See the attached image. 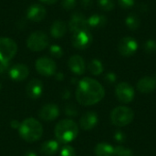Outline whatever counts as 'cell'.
<instances>
[{"label": "cell", "mask_w": 156, "mask_h": 156, "mask_svg": "<svg viewBox=\"0 0 156 156\" xmlns=\"http://www.w3.org/2000/svg\"><path fill=\"white\" fill-rule=\"evenodd\" d=\"M105 95L102 85L94 79H82L76 90V99L78 102L84 106H90L100 102Z\"/></svg>", "instance_id": "obj_1"}, {"label": "cell", "mask_w": 156, "mask_h": 156, "mask_svg": "<svg viewBox=\"0 0 156 156\" xmlns=\"http://www.w3.org/2000/svg\"><path fill=\"white\" fill-rule=\"evenodd\" d=\"M20 137L27 143H34L38 141L43 134L42 124L34 118H27L18 128Z\"/></svg>", "instance_id": "obj_2"}, {"label": "cell", "mask_w": 156, "mask_h": 156, "mask_svg": "<svg viewBox=\"0 0 156 156\" xmlns=\"http://www.w3.org/2000/svg\"><path fill=\"white\" fill-rule=\"evenodd\" d=\"M79 134L78 124L70 119H65L58 122L55 127V136L58 142L62 144L71 143Z\"/></svg>", "instance_id": "obj_3"}, {"label": "cell", "mask_w": 156, "mask_h": 156, "mask_svg": "<svg viewBox=\"0 0 156 156\" xmlns=\"http://www.w3.org/2000/svg\"><path fill=\"white\" fill-rule=\"evenodd\" d=\"M134 118L133 111L126 106H119L111 112L112 122L117 127H123L130 124Z\"/></svg>", "instance_id": "obj_4"}, {"label": "cell", "mask_w": 156, "mask_h": 156, "mask_svg": "<svg viewBox=\"0 0 156 156\" xmlns=\"http://www.w3.org/2000/svg\"><path fill=\"white\" fill-rule=\"evenodd\" d=\"M49 38L48 35L42 31H36L30 34L27 39V46L32 51H41L48 48Z\"/></svg>", "instance_id": "obj_5"}, {"label": "cell", "mask_w": 156, "mask_h": 156, "mask_svg": "<svg viewBox=\"0 0 156 156\" xmlns=\"http://www.w3.org/2000/svg\"><path fill=\"white\" fill-rule=\"evenodd\" d=\"M17 51L16 43L8 37H0V63H9Z\"/></svg>", "instance_id": "obj_6"}, {"label": "cell", "mask_w": 156, "mask_h": 156, "mask_svg": "<svg viewBox=\"0 0 156 156\" xmlns=\"http://www.w3.org/2000/svg\"><path fill=\"white\" fill-rule=\"evenodd\" d=\"M35 66L37 71L44 77L53 76L57 72V64L53 59L48 57H41L37 58Z\"/></svg>", "instance_id": "obj_7"}, {"label": "cell", "mask_w": 156, "mask_h": 156, "mask_svg": "<svg viewBox=\"0 0 156 156\" xmlns=\"http://www.w3.org/2000/svg\"><path fill=\"white\" fill-rule=\"evenodd\" d=\"M71 42L74 48L78 49H85L91 44L92 35L89 29L73 33L71 37Z\"/></svg>", "instance_id": "obj_8"}, {"label": "cell", "mask_w": 156, "mask_h": 156, "mask_svg": "<svg viewBox=\"0 0 156 156\" xmlns=\"http://www.w3.org/2000/svg\"><path fill=\"white\" fill-rule=\"evenodd\" d=\"M115 93L117 99L122 103H129L134 98V90L127 82H121L116 86Z\"/></svg>", "instance_id": "obj_9"}, {"label": "cell", "mask_w": 156, "mask_h": 156, "mask_svg": "<svg viewBox=\"0 0 156 156\" xmlns=\"http://www.w3.org/2000/svg\"><path fill=\"white\" fill-rule=\"evenodd\" d=\"M138 49L137 41L131 37H124L121 39L118 45L119 52L124 57H130L133 55Z\"/></svg>", "instance_id": "obj_10"}, {"label": "cell", "mask_w": 156, "mask_h": 156, "mask_svg": "<svg viewBox=\"0 0 156 156\" xmlns=\"http://www.w3.org/2000/svg\"><path fill=\"white\" fill-rule=\"evenodd\" d=\"M69 28L72 33H77L79 31L89 29L87 18L81 13H74L69 19Z\"/></svg>", "instance_id": "obj_11"}, {"label": "cell", "mask_w": 156, "mask_h": 156, "mask_svg": "<svg viewBox=\"0 0 156 156\" xmlns=\"http://www.w3.org/2000/svg\"><path fill=\"white\" fill-rule=\"evenodd\" d=\"M39 118L45 122H52L59 116V108L54 103H48L43 106L39 112Z\"/></svg>", "instance_id": "obj_12"}, {"label": "cell", "mask_w": 156, "mask_h": 156, "mask_svg": "<svg viewBox=\"0 0 156 156\" xmlns=\"http://www.w3.org/2000/svg\"><path fill=\"white\" fill-rule=\"evenodd\" d=\"M8 75L10 79L15 81H22L28 77L29 69L25 64H16L9 69Z\"/></svg>", "instance_id": "obj_13"}, {"label": "cell", "mask_w": 156, "mask_h": 156, "mask_svg": "<svg viewBox=\"0 0 156 156\" xmlns=\"http://www.w3.org/2000/svg\"><path fill=\"white\" fill-rule=\"evenodd\" d=\"M44 86L43 83L40 80L38 79H33L31 80L26 86V92L27 95L32 99V100H37L38 99L42 93H43Z\"/></svg>", "instance_id": "obj_14"}, {"label": "cell", "mask_w": 156, "mask_h": 156, "mask_svg": "<svg viewBox=\"0 0 156 156\" xmlns=\"http://www.w3.org/2000/svg\"><path fill=\"white\" fill-rule=\"evenodd\" d=\"M46 16V8L40 4H33L27 10V17L33 22H39Z\"/></svg>", "instance_id": "obj_15"}, {"label": "cell", "mask_w": 156, "mask_h": 156, "mask_svg": "<svg viewBox=\"0 0 156 156\" xmlns=\"http://www.w3.org/2000/svg\"><path fill=\"white\" fill-rule=\"evenodd\" d=\"M69 69L76 75H82L86 70V64L84 59L80 55H73L68 61Z\"/></svg>", "instance_id": "obj_16"}, {"label": "cell", "mask_w": 156, "mask_h": 156, "mask_svg": "<svg viewBox=\"0 0 156 156\" xmlns=\"http://www.w3.org/2000/svg\"><path fill=\"white\" fill-rule=\"evenodd\" d=\"M97 122H98V115L94 112H85L80 120V125L81 129L85 131L93 129L97 125Z\"/></svg>", "instance_id": "obj_17"}, {"label": "cell", "mask_w": 156, "mask_h": 156, "mask_svg": "<svg viewBox=\"0 0 156 156\" xmlns=\"http://www.w3.org/2000/svg\"><path fill=\"white\" fill-rule=\"evenodd\" d=\"M156 88V78L154 77H144L137 83V89L142 93L153 92Z\"/></svg>", "instance_id": "obj_18"}, {"label": "cell", "mask_w": 156, "mask_h": 156, "mask_svg": "<svg viewBox=\"0 0 156 156\" xmlns=\"http://www.w3.org/2000/svg\"><path fill=\"white\" fill-rule=\"evenodd\" d=\"M59 149V143L57 140H48L43 143L40 146V153L42 155L52 156Z\"/></svg>", "instance_id": "obj_19"}, {"label": "cell", "mask_w": 156, "mask_h": 156, "mask_svg": "<svg viewBox=\"0 0 156 156\" xmlns=\"http://www.w3.org/2000/svg\"><path fill=\"white\" fill-rule=\"evenodd\" d=\"M67 32V24L62 20H56L50 27V34L54 38H61Z\"/></svg>", "instance_id": "obj_20"}, {"label": "cell", "mask_w": 156, "mask_h": 156, "mask_svg": "<svg viewBox=\"0 0 156 156\" xmlns=\"http://www.w3.org/2000/svg\"><path fill=\"white\" fill-rule=\"evenodd\" d=\"M88 27L89 28H93V29H97V28H101L103 27L106 23H107V17L103 15H100V14H93L92 16H90L88 19Z\"/></svg>", "instance_id": "obj_21"}, {"label": "cell", "mask_w": 156, "mask_h": 156, "mask_svg": "<svg viewBox=\"0 0 156 156\" xmlns=\"http://www.w3.org/2000/svg\"><path fill=\"white\" fill-rule=\"evenodd\" d=\"M96 156H115L114 155V147L111 144L101 143L96 145L94 150Z\"/></svg>", "instance_id": "obj_22"}, {"label": "cell", "mask_w": 156, "mask_h": 156, "mask_svg": "<svg viewBox=\"0 0 156 156\" xmlns=\"http://www.w3.org/2000/svg\"><path fill=\"white\" fill-rule=\"evenodd\" d=\"M125 25L130 30L134 31L139 28V27L141 25V21H140V18L138 17V16H136L135 14H131L128 16H126Z\"/></svg>", "instance_id": "obj_23"}, {"label": "cell", "mask_w": 156, "mask_h": 156, "mask_svg": "<svg viewBox=\"0 0 156 156\" xmlns=\"http://www.w3.org/2000/svg\"><path fill=\"white\" fill-rule=\"evenodd\" d=\"M88 67H89L90 72L94 76L101 75L102 73V71H103V65H102L101 61L99 60V59H92L89 63Z\"/></svg>", "instance_id": "obj_24"}, {"label": "cell", "mask_w": 156, "mask_h": 156, "mask_svg": "<svg viewBox=\"0 0 156 156\" xmlns=\"http://www.w3.org/2000/svg\"><path fill=\"white\" fill-rule=\"evenodd\" d=\"M114 155L115 156H133V153L131 149L125 148L123 146L114 147Z\"/></svg>", "instance_id": "obj_25"}, {"label": "cell", "mask_w": 156, "mask_h": 156, "mask_svg": "<svg viewBox=\"0 0 156 156\" xmlns=\"http://www.w3.org/2000/svg\"><path fill=\"white\" fill-rule=\"evenodd\" d=\"M98 5L104 11H111L115 6L113 0H98Z\"/></svg>", "instance_id": "obj_26"}, {"label": "cell", "mask_w": 156, "mask_h": 156, "mask_svg": "<svg viewBox=\"0 0 156 156\" xmlns=\"http://www.w3.org/2000/svg\"><path fill=\"white\" fill-rule=\"evenodd\" d=\"M144 51L148 54H153L156 52V41L154 39H148L145 41L144 45Z\"/></svg>", "instance_id": "obj_27"}, {"label": "cell", "mask_w": 156, "mask_h": 156, "mask_svg": "<svg viewBox=\"0 0 156 156\" xmlns=\"http://www.w3.org/2000/svg\"><path fill=\"white\" fill-rule=\"evenodd\" d=\"M49 53L52 57L59 58L63 56V49L60 46L58 45H52L49 48Z\"/></svg>", "instance_id": "obj_28"}, {"label": "cell", "mask_w": 156, "mask_h": 156, "mask_svg": "<svg viewBox=\"0 0 156 156\" xmlns=\"http://www.w3.org/2000/svg\"><path fill=\"white\" fill-rule=\"evenodd\" d=\"M60 156H76V152L72 146L65 145L60 150Z\"/></svg>", "instance_id": "obj_29"}, {"label": "cell", "mask_w": 156, "mask_h": 156, "mask_svg": "<svg viewBox=\"0 0 156 156\" xmlns=\"http://www.w3.org/2000/svg\"><path fill=\"white\" fill-rule=\"evenodd\" d=\"M77 5V0H62L61 5L66 10H71L73 9Z\"/></svg>", "instance_id": "obj_30"}, {"label": "cell", "mask_w": 156, "mask_h": 156, "mask_svg": "<svg viewBox=\"0 0 156 156\" xmlns=\"http://www.w3.org/2000/svg\"><path fill=\"white\" fill-rule=\"evenodd\" d=\"M65 113L69 116H76L78 114V110L77 108L72 105V104H68L65 107Z\"/></svg>", "instance_id": "obj_31"}, {"label": "cell", "mask_w": 156, "mask_h": 156, "mask_svg": "<svg viewBox=\"0 0 156 156\" xmlns=\"http://www.w3.org/2000/svg\"><path fill=\"white\" fill-rule=\"evenodd\" d=\"M118 2L122 8H131L133 6L135 0H118Z\"/></svg>", "instance_id": "obj_32"}, {"label": "cell", "mask_w": 156, "mask_h": 156, "mask_svg": "<svg viewBox=\"0 0 156 156\" xmlns=\"http://www.w3.org/2000/svg\"><path fill=\"white\" fill-rule=\"evenodd\" d=\"M105 80L108 82V83H114L117 80V77H116V74L113 73V72H108L105 76Z\"/></svg>", "instance_id": "obj_33"}, {"label": "cell", "mask_w": 156, "mask_h": 156, "mask_svg": "<svg viewBox=\"0 0 156 156\" xmlns=\"http://www.w3.org/2000/svg\"><path fill=\"white\" fill-rule=\"evenodd\" d=\"M114 138L117 142H124L125 140V135L122 132H117L114 135Z\"/></svg>", "instance_id": "obj_34"}, {"label": "cell", "mask_w": 156, "mask_h": 156, "mask_svg": "<svg viewBox=\"0 0 156 156\" xmlns=\"http://www.w3.org/2000/svg\"><path fill=\"white\" fill-rule=\"evenodd\" d=\"M80 4H81V5H82L84 8L88 9V8H90V7L92 6V5H93V0H81V1H80Z\"/></svg>", "instance_id": "obj_35"}, {"label": "cell", "mask_w": 156, "mask_h": 156, "mask_svg": "<svg viewBox=\"0 0 156 156\" xmlns=\"http://www.w3.org/2000/svg\"><path fill=\"white\" fill-rule=\"evenodd\" d=\"M9 70V63H0V74Z\"/></svg>", "instance_id": "obj_36"}, {"label": "cell", "mask_w": 156, "mask_h": 156, "mask_svg": "<svg viewBox=\"0 0 156 156\" xmlns=\"http://www.w3.org/2000/svg\"><path fill=\"white\" fill-rule=\"evenodd\" d=\"M10 125H11V127L14 128V129H18L19 126H20V122H17V121H16V120H13V121L11 122Z\"/></svg>", "instance_id": "obj_37"}, {"label": "cell", "mask_w": 156, "mask_h": 156, "mask_svg": "<svg viewBox=\"0 0 156 156\" xmlns=\"http://www.w3.org/2000/svg\"><path fill=\"white\" fill-rule=\"evenodd\" d=\"M41 3H44V4H47V5H53L55 4L58 0H39Z\"/></svg>", "instance_id": "obj_38"}, {"label": "cell", "mask_w": 156, "mask_h": 156, "mask_svg": "<svg viewBox=\"0 0 156 156\" xmlns=\"http://www.w3.org/2000/svg\"><path fill=\"white\" fill-rule=\"evenodd\" d=\"M24 156H37L34 152H32V151H29V152H27L26 154H25V155Z\"/></svg>", "instance_id": "obj_39"}, {"label": "cell", "mask_w": 156, "mask_h": 156, "mask_svg": "<svg viewBox=\"0 0 156 156\" xmlns=\"http://www.w3.org/2000/svg\"><path fill=\"white\" fill-rule=\"evenodd\" d=\"M56 76H57V79H58V80L63 79V74L62 73H58V74H56Z\"/></svg>", "instance_id": "obj_40"}, {"label": "cell", "mask_w": 156, "mask_h": 156, "mask_svg": "<svg viewBox=\"0 0 156 156\" xmlns=\"http://www.w3.org/2000/svg\"><path fill=\"white\" fill-rule=\"evenodd\" d=\"M0 90H1V84H0Z\"/></svg>", "instance_id": "obj_41"}]
</instances>
